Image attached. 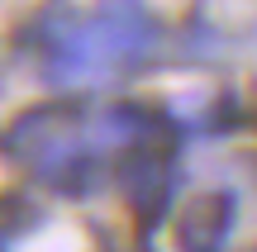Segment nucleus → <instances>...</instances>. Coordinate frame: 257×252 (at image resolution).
Masks as SVG:
<instances>
[{
  "mask_svg": "<svg viewBox=\"0 0 257 252\" xmlns=\"http://www.w3.org/2000/svg\"><path fill=\"white\" fill-rule=\"evenodd\" d=\"M24 43L34 53L38 81L43 86H67L100 76V57H95V38H91V19L62 15V10H43L34 24H24Z\"/></svg>",
  "mask_w": 257,
  "mask_h": 252,
  "instance_id": "f257e3e1",
  "label": "nucleus"
},
{
  "mask_svg": "<svg viewBox=\"0 0 257 252\" xmlns=\"http://www.w3.org/2000/svg\"><path fill=\"white\" fill-rule=\"evenodd\" d=\"M176 152H181V143H134V148H124V157L114 162V186L124 190V200H128V209H134L143 238L172 214Z\"/></svg>",
  "mask_w": 257,
  "mask_h": 252,
  "instance_id": "f03ea898",
  "label": "nucleus"
},
{
  "mask_svg": "<svg viewBox=\"0 0 257 252\" xmlns=\"http://www.w3.org/2000/svg\"><path fill=\"white\" fill-rule=\"evenodd\" d=\"M86 19H91L100 76L119 72V67H138L143 57L157 53V43H162V24H157V15L143 5V0H100Z\"/></svg>",
  "mask_w": 257,
  "mask_h": 252,
  "instance_id": "7ed1b4c3",
  "label": "nucleus"
},
{
  "mask_svg": "<svg viewBox=\"0 0 257 252\" xmlns=\"http://www.w3.org/2000/svg\"><path fill=\"white\" fill-rule=\"evenodd\" d=\"M176 252H229L233 224H238V195L224 186L195 190L176 209Z\"/></svg>",
  "mask_w": 257,
  "mask_h": 252,
  "instance_id": "20e7f679",
  "label": "nucleus"
},
{
  "mask_svg": "<svg viewBox=\"0 0 257 252\" xmlns=\"http://www.w3.org/2000/svg\"><path fill=\"white\" fill-rule=\"evenodd\" d=\"M143 252H153V247H143Z\"/></svg>",
  "mask_w": 257,
  "mask_h": 252,
  "instance_id": "39448f33",
  "label": "nucleus"
}]
</instances>
